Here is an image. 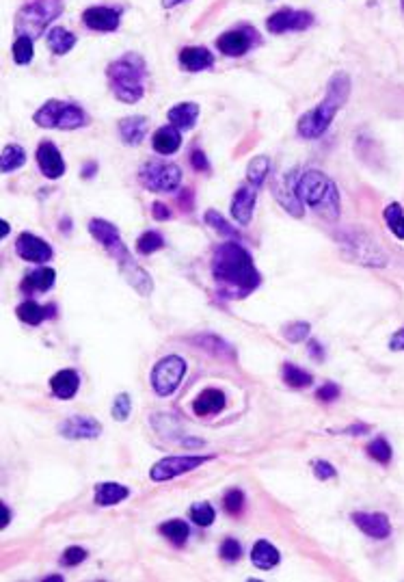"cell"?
I'll return each mask as SVG.
<instances>
[{
    "label": "cell",
    "instance_id": "53",
    "mask_svg": "<svg viewBox=\"0 0 404 582\" xmlns=\"http://www.w3.org/2000/svg\"><path fill=\"white\" fill-rule=\"evenodd\" d=\"M309 355H316L318 359H322V357H324V351H322L320 342H316V340H311V342H309Z\"/></svg>",
    "mask_w": 404,
    "mask_h": 582
},
{
    "label": "cell",
    "instance_id": "48",
    "mask_svg": "<svg viewBox=\"0 0 404 582\" xmlns=\"http://www.w3.org/2000/svg\"><path fill=\"white\" fill-rule=\"evenodd\" d=\"M338 397H340V385L338 383H326V385H322L320 390L316 392V399L322 401V403H331V401H335Z\"/></svg>",
    "mask_w": 404,
    "mask_h": 582
},
{
    "label": "cell",
    "instance_id": "44",
    "mask_svg": "<svg viewBox=\"0 0 404 582\" xmlns=\"http://www.w3.org/2000/svg\"><path fill=\"white\" fill-rule=\"evenodd\" d=\"M223 506H225V511L229 513V515H240L242 513V509H244V494L240 491V489H229L225 496H223Z\"/></svg>",
    "mask_w": 404,
    "mask_h": 582
},
{
    "label": "cell",
    "instance_id": "33",
    "mask_svg": "<svg viewBox=\"0 0 404 582\" xmlns=\"http://www.w3.org/2000/svg\"><path fill=\"white\" fill-rule=\"evenodd\" d=\"M48 312H52V307H43V305H39L35 301H24V303L18 305L16 314H18V318L22 322H26V325H39L43 318L50 316Z\"/></svg>",
    "mask_w": 404,
    "mask_h": 582
},
{
    "label": "cell",
    "instance_id": "36",
    "mask_svg": "<svg viewBox=\"0 0 404 582\" xmlns=\"http://www.w3.org/2000/svg\"><path fill=\"white\" fill-rule=\"evenodd\" d=\"M385 221L395 238H404V210L400 204H389L385 210Z\"/></svg>",
    "mask_w": 404,
    "mask_h": 582
},
{
    "label": "cell",
    "instance_id": "43",
    "mask_svg": "<svg viewBox=\"0 0 404 582\" xmlns=\"http://www.w3.org/2000/svg\"><path fill=\"white\" fill-rule=\"evenodd\" d=\"M165 247V238L158 234V232H145L139 240H137V249H139V253H143V255H150V253H154V251H158V249H162Z\"/></svg>",
    "mask_w": 404,
    "mask_h": 582
},
{
    "label": "cell",
    "instance_id": "50",
    "mask_svg": "<svg viewBox=\"0 0 404 582\" xmlns=\"http://www.w3.org/2000/svg\"><path fill=\"white\" fill-rule=\"evenodd\" d=\"M190 163H192V167H195L197 171H208V169H210V163H208L206 154L201 152V150H195V152L190 154Z\"/></svg>",
    "mask_w": 404,
    "mask_h": 582
},
{
    "label": "cell",
    "instance_id": "4",
    "mask_svg": "<svg viewBox=\"0 0 404 582\" xmlns=\"http://www.w3.org/2000/svg\"><path fill=\"white\" fill-rule=\"evenodd\" d=\"M106 76H108V85H110L113 96L119 102L137 104L145 96L147 70H145V61L139 54L128 52L121 58L113 61L106 70Z\"/></svg>",
    "mask_w": 404,
    "mask_h": 582
},
{
    "label": "cell",
    "instance_id": "47",
    "mask_svg": "<svg viewBox=\"0 0 404 582\" xmlns=\"http://www.w3.org/2000/svg\"><path fill=\"white\" fill-rule=\"evenodd\" d=\"M221 556H223L225 561L236 563V561L242 556V546H240L236 539H225V541L221 543Z\"/></svg>",
    "mask_w": 404,
    "mask_h": 582
},
{
    "label": "cell",
    "instance_id": "6",
    "mask_svg": "<svg viewBox=\"0 0 404 582\" xmlns=\"http://www.w3.org/2000/svg\"><path fill=\"white\" fill-rule=\"evenodd\" d=\"M335 240H338L344 257H348V260L355 262V265L383 269L389 262L387 253L380 249V245L366 230H357V228L342 230V232L335 234Z\"/></svg>",
    "mask_w": 404,
    "mask_h": 582
},
{
    "label": "cell",
    "instance_id": "40",
    "mask_svg": "<svg viewBox=\"0 0 404 582\" xmlns=\"http://www.w3.org/2000/svg\"><path fill=\"white\" fill-rule=\"evenodd\" d=\"M160 533H162L167 539L175 541V543H184V541L188 539L190 529H188V524L182 522V520H171V522H165V524L160 526Z\"/></svg>",
    "mask_w": 404,
    "mask_h": 582
},
{
    "label": "cell",
    "instance_id": "31",
    "mask_svg": "<svg viewBox=\"0 0 404 582\" xmlns=\"http://www.w3.org/2000/svg\"><path fill=\"white\" fill-rule=\"evenodd\" d=\"M46 41H48V48H50L54 54H65V52H70V50L76 46L74 33L65 31V29H61V26L50 29L48 35H46Z\"/></svg>",
    "mask_w": 404,
    "mask_h": 582
},
{
    "label": "cell",
    "instance_id": "32",
    "mask_svg": "<svg viewBox=\"0 0 404 582\" xmlns=\"http://www.w3.org/2000/svg\"><path fill=\"white\" fill-rule=\"evenodd\" d=\"M24 163H26V152L22 146H16V143L5 146L3 154H0V171L11 173V171L20 169Z\"/></svg>",
    "mask_w": 404,
    "mask_h": 582
},
{
    "label": "cell",
    "instance_id": "49",
    "mask_svg": "<svg viewBox=\"0 0 404 582\" xmlns=\"http://www.w3.org/2000/svg\"><path fill=\"white\" fill-rule=\"evenodd\" d=\"M311 468H314V474H316V476H318L320 481H328V479H335V474H338V472H335V468H333V466H331L328 461H322V459L314 461V466H311Z\"/></svg>",
    "mask_w": 404,
    "mask_h": 582
},
{
    "label": "cell",
    "instance_id": "21",
    "mask_svg": "<svg viewBox=\"0 0 404 582\" xmlns=\"http://www.w3.org/2000/svg\"><path fill=\"white\" fill-rule=\"evenodd\" d=\"M180 66L188 72H201L214 66V56L208 48H201V46L184 48L180 52Z\"/></svg>",
    "mask_w": 404,
    "mask_h": 582
},
{
    "label": "cell",
    "instance_id": "56",
    "mask_svg": "<svg viewBox=\"0 0 404 582\" xmlns=\"http://www.w3.org/2000/svg\"><path fill=\"white\" fill-rule=\"evenodd\" d=\"M3 513H5L3 529H7V526H9V522H11V511H9V506H7V504H3Z\"/></svg>",
    "mask_w": 404,
    "mask_h": 582
},
{
    "label": "cell",
    "instance_id": "1",
    "mask_svg": "<svg viewBox=\"0 0 404 582\" xmlns=\"http://www.w3.org/2000/svg\"><path fill=\"white\" fill-rule=\"evenodd\" d=\"M212 275L219 292L225 299H244L261 282L253 257L240 242H225L217 247L212 257Z\"/></svg>",
    "mask_w": 404,
    "mask_h": 582
},
{
    "label": "cell",
    "instance_id": "28",
    "mask_svg": "<svg viewBox=\"0 0 404 582\" xmlns=\"http://www.w3.org/2000/svg\"><path fill=\"white\" fill-rule=\"evenodd\" d=\"M171 126H175L177 131H190V128L197 123L199 117V106L195 102H182L175 104L169 113H167Z\"/></svg>",
    "mask_w": 404,
    "mask_h": 582
},
{
    "label": "cell",
    "instance_id": "14",
    "mask_svg": "<svg viewBox=\"0 0 404 582\" xmlns=\"http://www.w3.org/2000/svg\"><path fill=\"white\" fill-rule=\"evenodd\" d=\"M58 433L65 439H98L102 435V424L91 416H72L61 422Z\"/></svg>",
    "mask_w": 404,
    "mask_h": 582
},
{
    "label": "cell",
    "instance_id": "35",
    "mask_svg": "<svg viewBox=\"0 0 404 582\" xmlns=\"http://www.w3.org/2000/svg\"><path fill=\"white\" fill-rule=\"evenodd\" d=\"M284 381L290 387H307V385L314 383V377L307 370H303V368L294 366V364H284Z\"/></svg>",
    "mask_w": 404,
    "mask_h": 582
},
{
    "label": "cell",
    "instance_id": "41",
    "mask_svg": "<svg viewBox=\"0 0 404 582\" xmlns=\"http://www.w3.org/2000/svg\"><path fill=\"white\" fill-rule=\"evenodd\" d=\"M33 58V39L26 35H20L14 44V61L20 63V66H26Z\"/></svg>",
    "mask_w": 404,
    "mask_h": 582
},
{
    "label": "cell",
    "instance_id": "12",
    "mask_svg": "<svg viewBox=\"0 0 404 582\" xmlns=\"http://www.w3.org/2000/svg\"><path fill=\"white\" fill-rule=\"evenodd\" d=\"M314 24V16L307 11H294V9H281L266 20V29L273 35H281L288 31H305Z\"/></svg>",
    "mask_w": 404,
    "mask_h": 582
},
{
    "label": "cell",
    "instance_id": "38",
    "mask_svg": "<svg viewBox=\"0 0 404 582\" xmlns=\"http://www.w3.org/2000/svg\"><path fill=\"white\" fill-rule=\"evenodd\" d=\"M214 517H217V511L208 502H197L190 506V520L197 526H210L214 522Z\"/></svg>",
    "mask_w": 404,
    "mask_h": 582
},
{
    "label": "cell",
    "instance_id": "52",
    "mask_svg": "<svg viewBox=\"0 0 404 582\" xmlns=\"http://www.w3.org/2000/svg\"><path fill=\"white\" fill-rule=\"evenodd\" d=\"M389 349H391V351H404V327H402V330H398V332L391 336V340H389Z\"/></svg>",
    "mask_w": 404,
    "mask_h": 582
},
{
    "label": "cell",
    "instance_id": "37",
    "mask_svg": "<svg viewBox=\"0 0 404 582\" xmlns=\"http://www.w3.org/2000/svg\"><path fill=\"white\" fill-rule=\"evenodd\" d=\"M366 452H368V455H370L374 461H378V464H389V461H391V455H393V450H391V446H389V441H387L385 437L372 439V441L368 444Z\"/></svg>",
    "mask_w": 404,
    "mask_h": 582
},
{
    "label": "cell",
    "instance_id": "51",
    "mask_svg": "<svg viewBox=\"0 0 404 582\" xmlns=\"http://www.w3.org/2000/svg\"><path fill=\"white\" fill-rule=\"evenodd\" d=\"M152 215H154V219H158V221H169V219H171V210H169L162 202H154Z\"/></svg>",
    "mask_w": 404,
    "mask_h": 582
},
{
    "label": "cell",
    "instance_id": "24",
    "mask_svg": "<svg viewBox=\"0 0 404 582\" xmlns=\"http://www.w3.org/2000/svg\"><path fill=\"white\" fill-rule=\"evenodd\" d=\"M78 385H81V377L76 370H58L52 379H50V387H52V394L56 399H72L76 392H78Z\"/></svg>",
    "mask_w": 404,
    "mask_h": 582
},
{
    "label": "cell",
    "instance_id": "46",
    "mask_svg": "<svg viewBox=\"0 0 404 582\" xmlns=\"http://www.w3.org/2000/svg\"><path fill=\"white\" fill-rule=\"evenodd\" d=\"M85 558H87V552H85L81 546H72V548H67V550L63 552L61 563L67 565V567H74V565H81Z\"/></svg>",
    "mask_w": 404,
    "mask_h": 582
},
{
    "label": "cell",
    "instance_id": "10",
    "mask_svg": "<svg viewBox=\"0 0 404 582\" xmlns=\"http://www.w3.org/2000/svg\"><path fill=\"white\" fill-rule=\"evenodd\" d=\"M139 180L154 193H173L182 182V169L173 163H147L139 171Z\"/></svg>",
    "mask_w": 404,
    "mask_h": 582
},
{
    "label": "cell",
    "instance_id": "9",
    "mask_svg": "<svg viewBox=\"0 0 404 582\" xmlns=\"http://www.w3.org/2000/svg\"><path fill=\"white\" fill-rule=\"evenodd\" d=\"M186 374V362L180 355L162 357L152 370V387L158 397H171Z\"/></svg>",
    "mask_w": 404,
    "mask_h": 582
},
{
    "label": "cell",
    "instance_id": "19",
    "mask_svg": "<svg viewBox=\"0 0 404 582\" xmlns=\"http://www.w3.org/2000/svg\"><path fill=\"white\" fill-rule=\"evenodd\" d=\"M85 26L100 33H110L119 26V14L110 7H91L83 14Z\"/></svg>",
    "mask_w": 404,
    "mask_h": 582
},
{
    "label": "cell",
    "instance_id": "26",
    "mask_svg": "<svg viewBox=\"0 0 404 582\" xmlns=\"http://www.w3.org/2000/svg\"><path fill=\"white\" fill-rule=\"evenodd\" d=\"M152 146L158 154L162 156H169V154H175L182 146V135L175 126H165L160 131H156L154 139H152Z\"/></svg>",
    "mask_w": 404,
    "mask_h": 582
},
{
    "label": "cell",
    "instance_id": "55",
    "mask_svg": "<svg viewBox=\"0 0 404 582\" xmlns=\"http://www.w3.org/2000/svg\"><path fill=\"white\" fill-rule=\"evenodd\" d=\"M182 3H186V0H162V7L165 9H173V7H177Z\"/></svg>",
    "mask_w": 404,
    "mask_h": 582
},
{
    "label": "cell",
    "instance_id": "7",
    "mask_svg": "<svg viewBox=\"0 0 404 582\" xmlns=\"http://www.w3.org/2000/svg\"><path fill=\"white\" fill-rule=\"evenodd\" d=\"M33 119L41 128H56V131H78L87 123V115L81 106L61 100H48Z\"/></svg>",
    "mask_w": 404,
    "mask_h": 582
},
{
    "label": "cell",
    "instance_id": "18",
    "mask_svg": "<svg viewBox=\"0 0 404 582\" xmlns=\"http://www.w3.org/2000/svg\"><path fill=\"white\" fill-rule=\"evenodd\" d=\"M37 165L41 169V173L48 178V180H58L63 173H65V163H63V156L58 152V148L50 141H43L39 148H37Z\"/></svg>",
    "mask_w": 404,
    "mask_h": 582
},
{
    "label": "cell",
    "instance_id": "2",
    "mask_svg": "<svg viewBox=\"0 0 404 582\" xmlns=\"http://www.w3.org/2000/svg\"><path fill=\"white\" fill-rule=\"evenodd\" d=\"M89 232L115 257V262H117L121 275L125 277V282L141 297H150L152 290H154V282H152V277H150V273L145 269H141L137 262H134L132 253L128 251V247L123 245V240L119 236V230L113 223L104 221V219H93L89 223Z\"/></svg>",
    "mask_w": 404,
    "mask_h": 582
},
{
    "label": "cell",
    "instance_id": "58",
    "mask_svg": "<svg viewBox=\"0 0 404 582\" xmlns=\"http://www.w3.org/2000/svg\"><path fill=\"white\" fill-rule=\"evenodd\" d=\"M7 234H9V223H7V221H3V238H5Z\"/></svg>",
    "mask_w": 404,
    "mask_h": 582
},
{
    "label": "cell",
    "instance_id": "11",
    "mask_svg": "<svg viewBox=\"0 0 404 582\" xmlns=\"http://www.w3.org/2000/svg\"><path fill=\"white\" fill-rule=\"evenodd\" d=\"M210 459H212V455H175V457H165V459H160L158 464L152 466L150 479L156 481V483H162V481L182 476L186 472H192V470H197L199 466H204Z\"/></svg>",
    "mask_w": 404,
    "mask_h": 582
},
{
    "label": "cell",
    "instance_id": "39",
    "mask_svg": "<svg viewBox=\"0 0 404 582\" xmlns=\"http://www.w3.org/2000/svg\"><path fill=\"white\" fill-rule=\"evenodd\" d=\"M206 223H208V228H212L214 232H219L221 236H227V238H238L240 234H238V230H234L225 219H223V215L221 213H217V210H208L206 213Z\"/></svg>",
    "mask_w": 404,
    "mask_h": 582
},
{
    "label": "cell",
    "instance_id": "13",
    "mask_svg": "<svg viewBox=\"0 0 404 582\" xmlns=\"http://www.w3.org/2000/svg\"><path fill=\"white\" fill-rule=\"evenodd\" d=\"M16 251H18V255L22 257V260L35 262V265L48 262V260H52V255H54L52 247L43 238H39L35 234H29V232L20 234V238L16 242Z\"/></svg>",
    "mask_w": 404,
    "mask_h": 582
},
{
    "label": "cell",
    "instance_id": "27",
    "mask_svg": "<svg viewBox=\"0 0 404 582\" xmlns=\"http://www.w3.org/2000/svg\"><path fill=\"white\" fill-rule=\"evenodd\" d=\"M279 561H281V556H279V550L273 546V543H268V541H264V539H259L255 546H253V550H251V563L257 567V569H273V567H277L279 565Z\"/></svg>",
    "mask_w": 404,
    "mask_h": 582
},
{
    "label": "cell",
    "instance_id": "8",
    "mask_svg": "<svg viewBox=\"0 0 404 582\" xmlns=\"http://www.w3.org/2000/svg\"><path fill=\"white\" fill-rule=\"evenodd\" d=\"M63 11V3L61 0H33L26 7H22V11L18 14V33L26 35V37H39L48 24L58 18V14Z\"/></svg>",
    "mask_w": 404,
    "mask_h": 582
},
{
    "label": "cell",
    "instance_id": "3",
    "mask_svg": "<svg viewBox=\"0 0 404 582\" xmlns=\"http://www.w3.org/2000/svg\"><path fill=\"white\" fill-rule=\"evenodd\" d=\"M351 98V76L346 72H338L333 74L326 87V96L324 100L314 108L307 111L301 119L296 131L303 139H318L326 133V128L331 126V121L338 115V111L348 102Z\"/></svg>",
    "mask_w": 404,
    "mask_h": 582
},
{
    "label": "cell",
    "instance_id": "45",
    "mask_svg": "<svg viewBox=\"0 0 404 582\" xmlns=\"http://www.w3.org/2000/svg\"><path fill=\"white\" fill-rule=\"evenodd\" d=\"M130 412H132V401H130V394L123 392L113 403V418L119 420V422H123V420L130 418Z\"/></svg>",
    "mask_w": 404,
    "mask_h": 582
},
{
    "label": "cell",
    "instance_id": "30",
    "mask_svg": "<svg viewBox=\"0 0 404 582\" xmlns=\"http://www.w3.org/2000/svg\"><path fill=\"white\" fill-rule=\"evenodd\" d=\"M130 496L125 485L119 483H100L95 485V504L98 506H113Z\"/></svg>",
    "mask_w": 404,
    "mask_h": 582
},
{
    "label": "cell",
    "instance_id": "42",
    "mask_svg": "<svg viewBox=\"0 0 404 582\" xmlns=\"http://www.w3.org/2000/svg\"><path fill=\"white\" fill-rule=\"evenodd\" d=\"M309 332H311V327H309V322H305V320H294V322H288V325L284 327V338L288 340V342H301V340H305L307 336H309Z\"/></svg>",
    "mask_w": 404,
    "mask_h": 582
},
{
    "label": "cell",
    "instance_id": "5",
    "mask_svg": "<svg viewBox=\"0 0 404 582\" xmlns=\"http://www.w3.org/2000/svg\"><path fill=\"white\" fill-rule=\"evenodd\" d=\"M296 193L303 204H307L309 208H314L320 217L335 221L340 219V193L335 182L324 175L322 171H307L301 175Z\"/></svg>",
    "mask_w": 404,
    "mask_h": 582
},
{
    "label": "cell",
    "instance_id": "23",
    "mask_svg": "<svg viewBox=\"0 0 404 582\" xmlns=\"http://www.w3.org/2000/svg\"><path fill=\"white\" fill-rule=\"evenodd\" d=\"M225 401L227 399L221 390H217V387H208V390H204L192 401V412L197 416H214V414L223 412Z\"/></svg>",
    "mask_w": 404,
    "mask_h": 582
},
{
    "label": "cell",
    "instance_id": "17",
    "mask_svg": "<svg viewBox=\"0 0 404 582\" xmlns=\"http://www.w3.org/2000/svg\"><path fill=\"white\" fill-rule=\"evenodd\" d=\"M255 200H257V186L244 184L236 190V195L232 200V217L238 225H249L253 219L255 210Z\"/></svg>",
    "mask_w": 404,
    "mask_h": 582
},
{
    "label": "cell",
    "instance_id": "57",
    "mask_svg": "<svg viewBox=\"0 0 404 582\" xmlns=\"http://www.w3.org/2000/svg\"><path fill=\"white\" fill-rule=\"evenodd\" d=\"M184 446L186 448H199V446H204V441H201V439H184Z\"/></svg>",
    "mask_w": 404,
    "mask_h": 582
},
{
    "label": "cell",
    "instance_id": "29",
    "mask_svg": "<svg viewBox=\"0 0 404 582\" xmlns=\"http://www.w3.org/2000/svg\"><path fill=\"white\" fill-rule=\"evenodd\" d=\"M54 282H56V271L50 267H39L24 277L22 288L29 292H46L54 286Z\"/></svg>",
    "mask_w": 404,
    "mask_h": 582
},
{
    "label": "cell",
    "instance_id": "20",
    "mask_svg": "<svg viewBox=\"0 0 404 582\" xmlns=\"http://www.w3.org/2000/svg\"><path fill=\"white\" fill-rule=\"evenodd\" d=\"M195 347H199L201 351H206V353H210V355H217V357H221V359H229V362H234L236 359V351H234V347L229 344V342H225L221 336H217V334H199V336H195L192 340H190Z\"/></svg>",
    "mask_w": 404,
    "mask_h": 582
},
{
    "label": "cell",
    "instance_id": "15",
    "mask_svg": "<svg viewBox=\"0 0 404 582\" xmlns=\"http://www.w3.org/2000/svg\"><path fill=\"white\" fill-rule=\"evenodd\" d=\"M296 171H288L286 175H281L279 182H275L273 190H275V200L294 217H303V202L299 198V193H296Z\"/></svg>",
    "mask_w": 404,
    "mask_h": 582
},
{
    "label": "cell",
    "instance_id": "16",
    "mask_svg": "<svg viewBox=\"0 0 404 582\" xmlns=\"http://www.w3.org/2000/svg\"><path fill=\"white\" fill-rule=\"evenodd\" d=\"M353 522L363 535H368L372 539H387L391 535V522L385 513L357 511V513H353Z\"/></svg>",
    "mask_w": 404,
    "mask_h": 582
},
{
    "label": "cell",
    "instance_id": "59",
    "mask_svg": "<svg viewBox=\"0 0 404 582\" xmlns=\"http://www.w3.org/2000/svg\"><path fill=\"white\" fill-rule=\"evenodd\" d=\"M402 9H404V0H402Z\"/></svg>",
    "mask_w": 404,
    "mask_h": 582
},
{
    "label": "cell",
    "instance_id": "25",
    "mask_svg": "<svg viewBox=\"0 0 404 582\" xmlns=\"http://www.w3.org/2000/svg\"><path fill=\"white\" fill-rule=\"evenodd\" d=\"M217 46L227 56H242L251 48V37L247 35V31H229L217 39Z\"/></svg>",
    "mask_w": 404,
    "mask_h": 582
},
{
    "label": "cell",
    "instance_id": "22",
    "mask_svg": "<svg viewBox=\"0 0 404 582\" xmlns=\"http://www.w3.org/2000/svg\"><path fill=\"white\" fill-rule=\"evenodd\" d=\"M147 135V117L132 115L119 121V137L125 146H139Z\"/></svg>",
    "mask_w": 404,
    "mask_h": 582
},
{
    "label": "cell",
    "instance_id": "54",
    "mask_svg": "<svg viewBox=\"0 0 404 582\" xmlns=\"http://www.w3.org/2000/svg\"><path fill=\"white\" fill-rule=\"evenodd\" d=\"M95 169H98L95 163H89V167L85 165V167H83V178H93L91 173H95Z\"/></svg>",
    "mask_w": 404,
    "mask_h": 582
},
{
    "label": "cell",
    "instance_id": "34",
    "mask_svg": "<svg viewBox=\"0 0 404 582\" xmlns=\"http://www.w3.org/2000/svg\"><path fill=\"white\" fill-rule=\"evenodd\" d=\"M268 169H271V160H268L266 156L253 158V160L249 163V169H247V180H249V184H253V186L259 188V186L264 184L266 175H268Z\"/></svg>",
    "mask_w": 404,
    "mask_h": 582
}]
</instances>
